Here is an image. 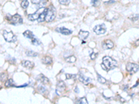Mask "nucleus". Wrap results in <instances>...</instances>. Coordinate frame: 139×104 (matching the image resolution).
<instances>
[{"label":"nucleus","instance_id":"obj_1","mask_svg":"<svg viewBox=\"0 0 139 104\" xmlns=\"http://www.w3.org/2000/svg\"><path fill=\"white\" fill-rule=\"evenodd\" d=\"M101 66L106 71H109L118 67V63L112 58L106 56L102 58V64L101 65Z\"/></svg>","mask_w":139,"mask_h":104},{"label":"nucleus","instance_id":"obj_2","mask_svg":"<svg viewBox=\"0 0 139 104\" xmlns=\"http://www.w3.org/2000/svg\"><path fill=\"white\" fill-rule=\"evenodd\" d=\"M56 15V11L53 6H50L49 8H47V11L45 15V20H46L47 22L53 21Z\"/></svg>","mask_w":139,"mask_h":104},{"label":"nucleus","instance_id":"obj_3","mask_svg":"<svg viewBox=\"0 0 139 104\" xmlns=\"http://www.w3.org/2000/svg\"><path fill=\"white\" fill-rule=\"evenodd\" d=\"M3 36L6 42H14L16 41V37L11 31L5 30L3 31Z\"/></svg>","mask_w":139,"mask_h":104},{"label":"nucleus","instance_id":"obj_4","mask_svg":"<svg viewBox=\"0 0 139 104\" xmlns=\"http://www.w3.org/2000/svg\"><path fill=\"white\" fill-rule=\"evenodd\" d=\"M94 32L97 34V35H102L104 34L106 31V27L104 24H99V25H97L95 26L93 28Z\"/></svg>","mask_w":139,"mask_h":104},{"label":"nucleus","instance_id":"obj_5","mask_svg":"<svg viewBox=\"0 0 139 104\" xmlns=\"http://www.w3.org/2000/svg\"><path fill=\"white\" fill-rule=\"evenodd\" d=\"M126 69H127V72H129V73L135 74L139 71V65L135 63H127V66H126Z\"/></svg>","mask_w":139,"mask_h":104},{"label":"nucleus","instance_id":"obj_6","mask_svg":"<svg viewBox=\"0 0 139 104\" xmlns=\"http://www.w3.org/2000/svg\"><path fill=\"white\" fill-rule=\"evenodd\" d=\"M9 21H10V23L14 24V25H16V24H20L22 23V18L20 15L15 14L11 17Z\"/></svg>","mask_w":139,"mask_h":104},{"label":"nucleus","instance_id":"obj_7","mask_svg":"<svg viewBox=\"0 0 139 104\" xmlns=\"http://www.w3.org/2000/svg\"><path fill=\"white\" fill-rule=\"evenodd\" d=\"M44 9H45V8H39L36 12H35L34 13H33V14H30V15H29L28 19H29L30 21H35V20H38V18L40 16L41 13L44 11Z\"/></svg>","mask_w":139,"mask_h":104},{"label":"nucleus","instance_id":"obj_8","mask_svg":"<svg viewBox=\"0 0 139 104\" xmlns=\"http://www.w3.org/2000/svg\"><path fill=\"white\" fill-rule=\"evenodd\" d=\"M113 46L114 44L111 40H106L102 42V47L104 49H110L113 48Z\"/></svg>","mask_w":139,"mask_h":104},{"label":"nucleus","instance_id":"obj_9","mask_svg":"<svg viewBox=\"0 0 139 104\" xmlns=\"http://www.w3.org/2000/svg\"><path fill=\"white\" fill-rule=\"evenodd\" d=\"M79 80H80L82 83H83V84L85 85H88L92 81V79H91L90 78H89V77H86V76H85L83 74H79Z\"/></svg>","mask_w":139,"mask_h":104},{"label":"nucleus","instance_id":"obj_10","mask_svg":"<svg viewBox=\"0 0 139 104\" xmlns=\"http://www.w3.org/2000/svg\"><path fill=\"white\" fill-rule=\"evenodd\" d=\"M66 88V85L63 81H59L57 84V88H56V94H61L62 92L64 91Z\"/></svg>","mask_w":139,"mask_h":104},{"label":"nucleus","instance_id":"obj_11","mask_svg":"<svg viewBox=\"0 0 139 104\" xmlns=\"http://www.w3.org/2000/svg\"><path fill=\"white\" fill-rule=\"evenodd\" d=\"M56 31L57 32L61 33L63 35H66V36H68V35H70L71 34L72 31L70 29H68V28H64V27H60V28H57L56 29Z\"/></svg>","mask_w":139,"mask_h":104},{"label":"nucleus","instance_id":"obj_12","mask_svg":"<svg viewBox=\"0 0 139 104\" xmlns=\"http://www.w3.org/2000/svg\"><path fill=\"white\" fill-rule=\"evenodd\" d=\"M22 65L25 68L31 69L34 67V63L31 61H29V60H23L22 62Z\"/></svg>","mask_w":139,"mask_h":104},{"label":"nucleus","instance_id":"obj_13","mask_svg":"<svg viewBox=\"0 0 139 104\" xmlns=\"http://www.w3.org/2000/svg\"><path fill=\"white\" fill-rule=\"evenodd\" d=\"M89 35L88 31H80V32L79 33V36L80 38V39L84 40H86L88 38V36Z\"/></svg>","mask_w":139,"mask_h":104},{"label":"nucleus","instance_id":"obj_14","mask_svg":"<svg viewBox=\"0 0 139 104\" xmlns=\"http://www.w3.org/2000/svg\"><path fill=\"white\" fill-rule=\"evenodd\" d=\"M47 8H46L44 9V11L42 12L41 13V15L38 18V22H42L45 21V15H46V13H47Z\"/></svg>","mask_w":139,"mask_h":104},{"label":"nucleus","instance_id":"obj_15","mask_svg":"<svg viewBox=\"0 0 139 104\" xmlns=\"http://www.w3.org/2000/svg\"><path fill=\"white\" fill-rule=\"evenodd\" d=\"M38 79L40 80L42 84H47V83H49V79L47 77H45L44 75H42V74L39 75V77L38 78Z\"/></svg>","mask_w":139,"mask_h":104},{"label":"nucleus","instance_id":"obj_16","mask_svg":"<svg viewBox=\"0 0 139 104\" xmlns=\"http://www.w3.org/2000/svg\"><path fill=\"white\" fill-rule=\"evenodd\" d=\"M42 63L46 65H49L52 63V58L50 57V56H45L43 58H42Z\"/></svg>","mask_w":139,"mask_h":104},{"label":"nucleus","instance_id":"obj_17","mask_svg":"<svg viewBox=\"0 0 139 104\" xmlns=\"http://www.w3.org/2000/svg\"><path fill=\"white\" fill-rule=\"evenodd\" d=\"M23 35H24L26 38H29V39H33V38H34L33 33L31 32V31H29V30H27V31H25V32L23 33Z\"/></svg>","mask_w":139,"mask_h":104},{"label":"nucleus","instance_id":"obj_18","mask_svg":"<svg viewBox=\"0 0 139 104\" xmlns=\"http://www.w3.org/2000/svg\"><path fill=\"white\" fill-rule=\"evenodd\" d=\"M5 86L6 87H13V86H14V81L13 79H8V80L6 81V83H5Z\"/></svg>","mask_w":139,"mask_h":104},{"label":"nucleus","instance_id":"obj_19","mask_svg":"<svg viewBox=\"0 0 139 104\" xmlns=\"http://www.w3.org/2000/svg\"><path fill=\"white\" fill-rule=\"evenodd\" d=\"M76 60H77L76 57L74 56H69V57H68V58H66V62H68V63H74L76 61Z\"/></svg>","mask_w":139,"mask_h":104},{"label":"nucleus","instance_id":"obj_20","mask_svg":"<svg viewBox=\"0 0 139 104\" xmlns=\"http://www.w3.org/2000/svg\"><path fill=\"white\" fill-rule=\"evenodd\" d=\"M26 54H27V56H31V57H36L38 56V53L36 52H34L33 51H27L26 52Z\"/></svg>","mask_w":139,"mask_h":104},{"label":"nucleus","instance_id":"obj_21","mask_svg":"<svg viewBox=\"0 0 139 104\" xmlns=\"http://www.w3.org/2000/svg\"><path fill=\"white\" fill-rule=\"evenodd\" d=\"M21 6L22 8H24V9H26L29 6V1L27 0H25V1H22V3H21Z\"/></svg>","mask_w":139,"mask_h":104},{"label":"nucleus","instance_id":"obj_22","mask_svg":"<svg viewBox=\"0 0 139 104\" xmlns=\"http://www.w3.org/2000/svg\"><path fill=\"white\" fill-rule=\"evenodd\" d=\"M31 43L33 44V45H36V46H38V45H40L41 44V42L40 40H38L36 38H33V39H31Z\"/></svg>","mask_w":139,"mask_h":104},{"label":"nucleus","instance_id":"obj_23","mask_svg":"<svg viewBox=\"0 0 139 104\" xmlns=\"http://www.w3.org/2000/svg\"><path fill=\"white\" fill-rule=\"evenodd\" d=\"M97 80L100 83H106V79L104 78H103L102 76L99 74H97Z\"/></svg>","mask_w":139,"mask_h":104},{"label":"nucleus","instance_id":"obj_24","mask_svg":"<svg viewBox=\"0 0 139 104\" xmlns=\"http://www.w3.org/2000/svg\"><path fill=\"white\" fill-rule=\"evenodd\" d=\"M78 104H88V101L86 99V97H83V98H81L79 100L77 101Z\"/></svg>","mask_w":139,"mask_h":104},{"label":"nucleus","instance_id":"obj_25","mask_svg":"<svg viewBox=\"0 0 139 104\" xmlns=\"http://www.w3.org/2000/svg\"><path fill=\"white\" fill-rule=\"evenodd\" d=\"M58 1L62 5H68L70 2V0H58Z\"/></svg>","mask_w":139,"mask_h":104},{"label":"nucleus","instance_id":"obj_26","mask_svg":"<svg viewBox=\"0 0 139 104\" xmlns=\"http://www.w3.org/2000/svg\"><path fill=\"white\" fill-rule=\"evenodd\" d=\"M66 78L67 79H72V78H76V76L75 74H66Z\"/></svg>","mask_w":139,"mask_h":104},{"label":"nucleus","instance_id":"obj_27","mask_svg":"<svg viewBox=\"0 0 139 104\" xmlns=\"http://www.w3.org/2000/svg\"><path fill=\"white\" fill-rule=\"evenodd\" d=\"M98 56V53H93L90 54V58L92 60H95Z\"/></svg>","mask_w":139,"mask_h":104},{"label":"nucleus","instance_id":"obj_28","mask_svg":"<svg viewBox=\"0 0 139 104\" xmlns=\"http://www.w3.org/2000/svg\"><path fill=\"white\" fill-rule=\"evenodd\" d=\"M42 0H31V3L33 4H39Z\"/></svg>","mask_w":139,"mask_h":104},{"label":"nucleus","instance_id":"obj_29","mask_svg":"<svg viewBox=\"0 0 139 104\" xmlns=\"http://www.w3.org/2000/svg\"><path fill=\"white\" fill-rule=\"evenodd\" d=\"M98 3V0H91V4L94 6H97Z\"/></svg>","mask_w":139,"mask_h":104},{"label":"nucleus","instance_id":"obj_30","mask_svg":"<svg viewBox=\"0 0 139 104\" xmlns=\"http://www.w3.org/2000/svg\"><path fill=\"white\" fill-rule=\"evenodd\" d=\"M74 91H75V92H77V93H78V92H79V90H78L77 87L76 88V89H74Z\"/></svg>","mask_w":139,"mask_h":104},{"label":"nucleus","instance_id":"obj_31","mask_svg":"<svg viewBox=\"0 0 139 104\" xmlns=\"http://www.w3.org/2000/svg\"><path fill=\"white\" fill-rule=\"evenodd\" d=\"M22 1H25V0H22Z\"/></svg>","mask_w":139,"mask_h":104}]
</instances>
